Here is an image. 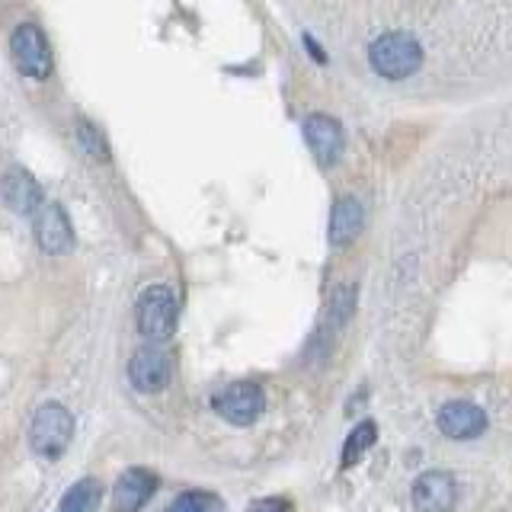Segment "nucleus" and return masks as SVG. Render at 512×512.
<instances>
[{
  "label": "nucleus",
  "mask_w": 512,
  "mask_h": 512,
  "mask_svg": "<svg viewBox=\"0 0 512 512\" xmlns=\"http://www.w3.org/2000/svg\"><path fill=\"white\" fill-rule=\"evenodd\" d=\"M368 61H372V68L381 77L404 80V77L420 71L423 48L410 36V32H384V36L375 39V45L368 48Z\"/></svg>",
  "instance_id": "1"
},
{
  "label": "nucleus",
  "mask_w": 512,
  "mask_h": 512,
  "mask_svg": "<svg viewBox=\"0 0 512 512\" xmlns=\"http://www.w3.org/2000/svg\"><path fill=\"white\" fill-rule=\"evenodd\" d=\"M176 317H180V304L167 285H151L148 292L138 298V330L148 340L160 343L176 330Z\"/></svg>",
  "instance_id": "2"
},
{
  "label": "nucleus",
  "mask_w": 512,
  "mask_h": 512,
  "mask_svg": "<svg viewBox=\"0 0 512 512\" xmlns=\"http://www.w3.org/2000/svg\"><path fill=\"white\" fill-rule=\"evenodd\" d=\"M71 432H74L71 413L61 404H45L39 407L36 420H32L29 436H32V448H36L42 458H61L64 448L71 442Z\"/></svg>",
  "instance_id": "3"
},
{
  "label": "nucleus",
  "mask_w": 512,
  "mask_h": 512,
  "mask_svg": "<svg viewBox=\"0 0 512 512\" xmlns=\"http://www.w3.org/2000/svg\"><path fill=\"white\" fill-rule=\"evenodd\" d=\"M10 52H13L16 68L32 80H42V77H48V71H52V52H48V42L36 26L26 23L16 29L10 39Z\"/></svg>",
  "instance_id": "4"
},
{
  "label": "nucleus",
  "mask_w": 512,
  "mask_h": 512,
  "mask_svg": "<svg viewBox=\"0 0 512 512\" xmlns=\"http://www.w3.org/2000/svg\"><path fill=\"white\" fill-rule=\"evenodd\" d=\"M263 407H266V397L250 381H237L215 397V410L234 426H250L256 416L263 413Z\"/></svg>",
  "instance_id": "5"
},
{
  "label": "nucleus",
  "mask_w": 512,
  "mask_h": 512,
  "mask_svg": "<svg viewBox=\"0 0 512 512\" xmlns=\"http://www.w3.org/2000/svg\"><path fill=\"white\" fill-rule=\"evenodd\" d=\"M128 381L144 394H157L170 384V356L157 346L138 349L128 362Z\"/></svg>",
  "instance_id": "6"
},
{
  "label": "nucleus",
  "mask_w": 512,
  "mask_h": 512,
  "mask_svg": "<svg viewBox=\"0 0 512 512\" xmlns=\"http://www.w3.org/2000/svg\"><path fill=\"white\" fill-rule=\"evenodd\" d=\"M0 196H4L7 208L16 215H36L42 202V189L36 183V176L23 167H10L0 180Z\"/></svg>",
  "instance_id": "7"
},
{
  "label": "nucleus",
  "mask_w": 512,
  "mask_h": 512,
  "mask_svg": "<svg viewBox=\"0 0 512 512\" xmlns=\"http://www.w3.org/2000/svg\"><path fill=\"white\" fill-rule=\"evenodd\" d=\"M36 240L45 253L61 256L74 247V231H71V221L64 215L61 205H42L36 212Z\"/></svg>",
  "instance_id": "8"
},
{
  "label": "nucleus",
  "mask_w": 512,
  "mask_h": 512,
  "mask_svg": "<svg viewBox=\"0 0 512 512\" xmlns=\"http://www.w3.org/2000/svg\"><path fill=\"white\" fill-rule=\"evenodd\" d=\"M304 138H308V148L320 164H336V157L343 154V128L324 112H314V116L304 119Z\"/></svg>",
  "instance_id": "9"
},
{
  "label": "nucleus",
  "mask_w": 512,
  "mask_h": 512,
  "mask_svg": "<svg viewBox=\"0 0 512 512\" xmlns=\"http://www.w3.org/2000/svg\"><path fill=\"white\" fill-rule=\"evenodd\" d=\"M458 500V487L452 474L445 471H429L413 484V503L423 512H452Z\"/></svg>",
  "instance_id": "10"
},
{
  "label": "nucleus",
  "mask_w": 512,
  "mask_h": 512,
  "mask_svg": "<svg viewBox=\"0 0 512 512\" xmlns=\"http://www.w3.org/2000/svg\"><path fill=\"white\" fill-rule=\"evenodd\" d=\"M439 429L452 439H477L487 429V416L468 400H452L439 410Z\"/></svg>",
  "instance_id": "11"
},
{
  "label": "nucleus",
  "mask_w": 512,
  "mask_h": 512,
  "mask_svg": "<svg viewBox=\"0 0 512 512\" xmlns=\"http://www.w3.org/2000/svg\"><path fill=\"white\" fill-rule=\"evenodd\" d=\"M157 490V477L144 468H132L116 484V512H138Z\"/></svg>",
  "instance_id": "12"
},
{
  "label": "nucleus",
  "mask_w": 512,
  "mask_h": 512,
  "mask_svg": "<svg viewBox=\"0 0 512 512\" xmlns=\"http://www.w3.org/2000/svg\"><path fill=\"white\" fill-rule=\"evenodd\" d=\"M359 231H362V205L356 199H340L333 205L330 240L336 247H346L352 237H359Z\"/></svg>",
  "instance_id": "13"
},
{
  "label": "nucleus",
  "mask_w": 512,
  "mask_h": 512,
  "mask_svg": "<svg viewBox=\"0 0 512 512\" xmlns=\"http://www.w3.org/2000/svg\"><path fill=\"white\" fill-rule=\"evenodd\" d=\"M100 484H96L93 477L87 480H77V484L64 493V500H61V509L58 512H93L96 506H100Z\"/></svg>",
  "instance_id": "14"
},
{
  "label": "nucleus",
  "mask_w": 512,
  "mask_h": 512,
  "mask_svg": "<svg viewBox=\"0 0 512 512\" xmlns=\"http://www.w3.org/2000/svg\"><path fill=\"white\" fill-rule=\"evenodd\" d=\"M167 512H224V503L208 490H186L176 496Z\"/></svg>",
  "instance_id": "15"
},
{
  "label": "nucleus",
  "mask_w": 512,
  "mask_h": 512,
  "mask_svg": "<svg viewBox=\"0 0 512 512\" xmlns=\"http://www.w3.org/2000/svg\"><path fill=\"white\" fill-rule=\"evenodd\" d=\"M375 439H378V429H375V423H359L356 429H352V436L346 439V448H343V468H352L368 448L375 445Z\"/></svg>",
  "instance_id": "16"
},
{
  "label": "nucleus",
  "mask_w": 512,
  "mask_h": 512,
  "mask_svg": "<svg viewBox=\"0 0 512 512\" xmlns=\"http://www.w3.org/2000/svg\"><path fill=\"white\" fill-rule=\"evenodd\" d=\"M80 138H84V144H87V151H90V154H96V157H106V144H103L100 132H96L93 125L80 122Z\"/></svg>",
  "instance_id": "17"
},
{
  "label": "nucleus",
  "mask_w": 512,
  "mask_h": 512,
  "mask_svg": "<svg viewBox=\"0 0 512 512\" xmlns=\"http://www.w3.org/2000/svg\"><path fill=\"white\" fill-rule=\"evenodd\" d=\"M250 512H292V503L282 500V496H269V500H256Z\"/></svg>",
  "instance_id": "18"
}]
</instances>
